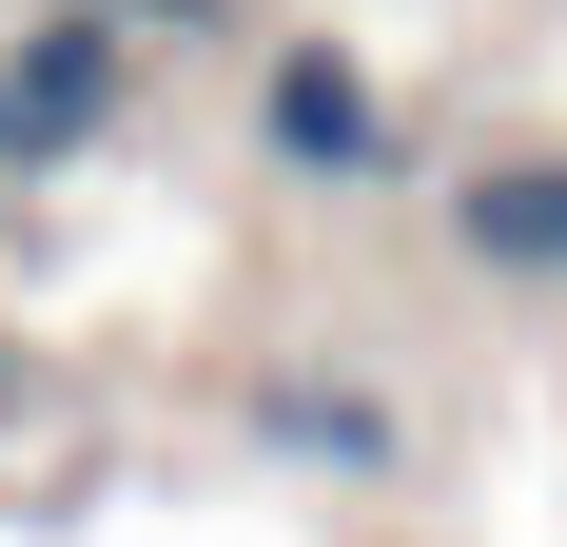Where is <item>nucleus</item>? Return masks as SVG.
<instances>
[{
	"mask_svg": "<svg viewBox=\"0 0 567 547\" xmlns=\"http://www.w3.org/2000/svg\"><path fill=\"white\" fill-rule=\"evenodd\" d=\"M255 157H275L293 196L392 176V99H372V59H352V40H275V59H255Z\"/></svg>",
	"mask_w": 567,
	"mask_h": 547,
	"instance_id": "2",
	"label": "nucleus"
},
{
	"mask_svg": "<svg viewBox=\"0 0 567 547\" xmlns=\"http://www.w3.org/2000/svg\"><path fill=\"white\" fill-rule=\"evenodd\" d=\"M20 411H40V372H20V332H0V431H20Z\"/></svg>",
	"mask_w": 567,
	"mask_h": 547,
	"instance_id": "6",
	"label": "nucleus"
},
{
	"mask_svg": "<svg viewBox=\"0 0 567 547\" xmlns=\"http://www.w3.org/2000/svg\"><path fill=\"white\" fill-rule=\"evenodd\" d=\"M255 450L333 469V489H392V469H411V411H392V391H313V372H255Z\"/></svg>",
	"mask_w": 567,
	"mask_h": 547,
	"instance_id": "4",
	"label": "nucleus"
},
{
	"mask_svg": "<svg viewBox=\"0 0 567 547\" xmlns=\"http://www.w3.org/2000/svg\"><path fill=\"white\" fill-rule=\"evenodd\" d=\"M137 117V40H117L99 0H40L20 40H0V196H40V176H79Z\"/></svg>",
	"mask_w": 567,
	"mask_h": 547,
	"instance_id": "1",
	"label": "nucleus"
},
{
	"mask_svg": "<svg viewBox=\"0 0 567 547\" xmlns=\"http://www.w3.org/2000/svg\"><path fill=\"white\" fill-rule=\"evenodd\" d=\"M99 20H117L137 59H157V40H216V20H255V0H99Z\"/></svg>",
	"mask_w": 567,
	"mask_h": 547,
	"instance_id": "5",
	"label": "nucleus"
},
{
	"mask_svg": "<svg viewBox=\"0 0 567 547\" xmlns=\"http://www.w3.org/2000/svg\"><path fill=\"white\" fill-rule=\"evenodd\" d=\"M451 255L489 293H567V157H470L451 176Z\"/></svg>",
	"mask_w": 567,
	"mask_h": 547,
	"instance_id": "3",
	"label": "nucleus"
}]
</instances>
